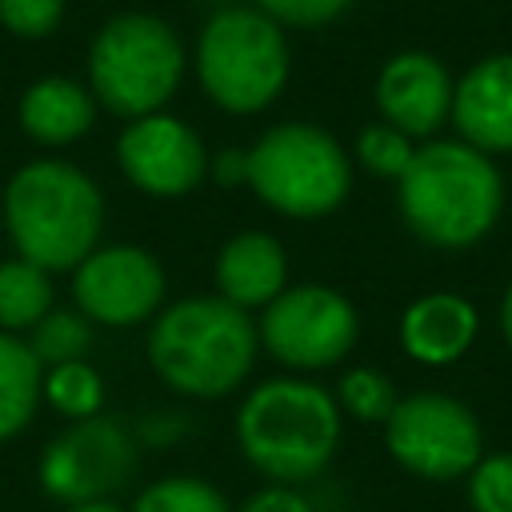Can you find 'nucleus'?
<instances>
[{"label":"nucleus","instance_id":"nucleus-11","mask_svg":"<svg viewBox=\"0 0 512 512\" xmlns=\"http://www.w3.org/2000/svg\"><path fill=\"white\" fill-rule=\"evenodd\" d=\"M164 264L140 244H100L72 268V300L92 324L132 328L164 308Z\"/></svg>","mask_w":512,"mask_h":512},{"label":"nucleus","instance_id":"nucleus-7","mask_svg":"<svg viewBox=\"0 0 512 512\" xmlns=\"http://www.w3.org/2000/svg\"><path fill=\"white\" fill-rule=\"evenodd\" d=\"M192 68L204 96L220 112L252 116L276 104L288 84V36L260 8H220L196 36Z\"/></svg>","mask_w":512,"mask_h":512},{"label":"nucleus","instance_id":"nucleus-28","mask_svg":"<svg viewBox=\"0 0 512 512\" xmlns=\"http://www.w3.org/2000/svg\"><path fill=\"white\" fill-rule=\"evenodd\" d=\"M236 512H316L312 500L304 492H296L292 484H268L260 492H252Z\"/></svg>","mask_w":512,"mask_h":512},{"label":"nucleus","instance_id":"nucleus-27","mask_svg":"<svg viewBox=\"0 0 512 512\" xmlns=\"http://www.w3.org/2000/svg\"><path fill=\"white\" fill-rule=\"evenodd\" d=\"M356 0H252L264 16H272L280 28H324L340 20Z\"/></svg>","mask_w":512,"mask_h":512},{"label":"nucleus","instance_id":"nucleus-26","mask_svg":"<svg viewBox=\"0 0 512 512\" xmlns=\"http://www.w3.org/2000/svg\"><path fill=\"white\" fill-rule=\"evenodd\" d=\"M68 0H0V28L20 40H44L64 24Z\"/></svg>","mask_w":512,"mask_h":512},{"label":"nucleus","instance_id":"nucleus-21","mask_svg":"<svg viewBox=\"0 0 512 512\" xmlns=\"http://www.w3.org/2000/svg\"><path fill=\"white\" fill-rule=\"evenodd\" d=\"M24 340L40 360V368L72 364V360H84L92 348V320L76 308H52Z\"/></svg>","mask_w":512,"mask_h":512},{"label":"nucleus","instance_id":"nucleus-4","mask_svg":"<svg viewBox=\"0 0 512 512\" xmlns=\"http://www.w3.org/2000/svg\"><path fill=\"white\" fill-rule=\"evenodd\" d=\"M340 404L308 376L260 380L236 408L240 456L272 484L320 476L340 448Z\"/></svg>","mask_w":512,"mask_h":512},{"label":"nucleus","instance_id":"nucleus-12","mask_svg":"<svg viewBox=\"0 0 512 512\" xmlns=\"http://www.w3.org/2000/svg\"><path fill=\"white\" fill-rule=\"evenodd\" d=\"M208 160L212 156L200 132L172 112H148L124 120L116 136V164L124 180L144 196L176 200L196 192L208 180Z\"/></svg>","mask_w":512,"mask_h":512},{"label":"nucleus","instance_id":"nucleus-24","mask_svg":"<svg viewBox=\"0 0 512 512\" xmlns=\"http://www.w3.org/2000/svg\"><path fill=\"white\" fill-rule=\"evenodd\" d=\"M412 156H416V140H408L400 128H392L384 120L360 128V136H356V164L380 180H400L408 172Z\"/></svg>","mask_w":512,"mask_h":512},{"label":"nucleus","instance_id":"nucleus-16","mask_svg":"<svg viewBox=\"0 0 512 512\" xmlns=\"http://www.w3.org/2000/svg\"><path fill=\"white\" fill-rule=\"evenodd\" d=\"M480 332V312L460 292H424L400 312V348L408 360L440 368L456 364Z\"/></svg>","mask_w":512,"mask_h":512},{"label":"nucleus","instance_id":"nucleus-19","mask_svg":"<svg viewBox=\"0 0 512 512\" xmlns=\"http://www.w3.org/2000/svg\"><path fill=\"white\" fill-rule=\"evenodd\" d=\"M56 308L52 272L24 256L0 260V332L28 336Z\"/></svg>","mask_w":512,"mask_h":512},{"label":"nucleus","instance_id":"nucleus-29","mask_svg":"<svg viewBox=\"0 0 512 512\" xmlns=\"http://www.w3.org/2000/svg\"><path fill=\"white\" fill-rule=\"evenodd\" d=\"M208 176L220 184H244V152H228L220 160H208Z\"/></svg>","mask_w":512,"mask_h":512},{"label":"nucleus","instance_id":"nucleus-14","mask_svg":"<svg viewBox=\"0 0 512 512\" xmlns=\"http://www.w3.org/2000/svg\"><path fill=\"white\" fill-rule=\"evenodd\" d=\"M452 124L484 156L512 152V52L484 56L456 80Z\"/></svg>","mask_w":512,"mask_h":512},{"label":"nucleus","instance_id":"nucleus-30","mask_svg":"<svg viewBox=\"0 0 512 512\" xmlns=\"http://www.w3.org/2000/svg\"><path fill=\"white\" fill-rule=\"evenodd\" d=\"M64 512H124L116 500H84V504H68Z\"/></svg>","mask_w":512,"mask_h":512},{"label":"nucleus","instance_id":"nucleus-6","mask_svg":"<svg viewBox=\"0 0 512 512\" xmlns=\"http://www.w3.org/2000/svg\"><path fill=\"white\" fill-rule=\"evenodd\" d=\"M244 184L256 200L288 220L332 216L352 192V156L308 120H280L244 148Z\"/></svg>","mask_w":512,"mask_h":512},{"label":"nucleus","instance_id":"nucleus-13","mask_svg":"<svg viewBox=\"0 0 512 512\" xmlns=\"http://www.w3.org/2000/svg\"><path fill=\"white\" fill-rule=\"evenodd\" d=\"M452 72L420 48H404L384 60L376 72V112L384 124L400 128L408 140H436V132L452 120Z\"/></svg>","mask_w":512,"mask_h":512},{"label":"nucleus","instance_id":"nucleus-2","mask_svg":"<svg viewBox=\"0 0 512 512\" xmlns=\"http://www.w3.org/2000/svg\"><path fill=\"white\" fill-rule=\"evenodd\" d=\"M408 232L432 248L460 252L480 244L504 208V180L480 148L464 140H424L396 180Z\"/></svg>","mask_w":512,"mask_h":512},{"label":"nucleus","instance_id":"nucleus-3","mask_svg":"<svg viewBox=\"0 0 512 512\" xmlns=\"http://www.w3.org/2000/svg\"><path fill=\"white\" fill-rule=\"evenodd\" d=\"M4 232L16 256L44 272H72L92 248H100L104 192L80 164L36 156L4 184Z\"/></svg>","mask_w":512,"mask_h":512},{"label":"nucleus","instance_id":"nucleus-31","mask_svg":"<svg viewBox=\"0 0 512 512\" xmlns=\"http://www.w3.org/2000/svg\"><path fill=\"white\" fill-rule=\"evenodd\" d=\"M500 332H504V340H508V348H512V284H508V292H504V300H500Z\"/></svg>","mask_w":512,"mask_h":512},{"label":"nucleus","instance_id":"nucleus-17","mask_svg":"<svg viewBox=\"0 0 512 512\" xmlns=\"http://www.w3.org/2000/svg\"><path fill=\"white\" fill-rule=\"evenodd\" d=\"M96 96L84 80L72 76H40L16 100L20 132L40 148H68L84 140L96 124Z\"/></svg>","mask_w":512,"mask_h":512},{"label":"nucleus","instance_id":"nucleus-23","mask_svg":"<svg viewBox=\"0 0 512 512\" xmlns=\"http://www.w3.org/2000/svg\"><path fill=\"white\" fill-rule=\"evenodd\" d=\"M336 404H340V412H348V416H356V420H364V424H384L388 416H392V408H396V388H392V380L384 376V372H376V368H368V364H360V368H348L344 376H340V384H336Z\"/></svg>","mask_w":512,"mask_h":512},{"label":"nucleus","instance_id":"nucleus-5","mask_svg":"<svg viewBox=\"0 0 512 512\" xmlns=\"http://www.w3.org/2000/svg\"><path fill=\"white\" fill-rule=\"evenodd\" d=\"M188 72V48L180 32L156 12L108 16L84 60V84L96 104L120 120L164 112Z\"/></svg>","mask_w":512,"mask_h":512},{"label":"nucleus","instance_id":"nucleus-25","mask_svg":"<svg viewBox=\"0 0 512 512\" xmlns=\"http://www.w3.org/2000/svg\"><path fill=\"white\" fill-rule=\"evenodd\" d=\"M464 480L472 512H512V452H484Z\"/></svg>","mask_w":512,"mask_h":512},{"label":"nucleus","instance_id":"nucleus-15","mask_svg":"<svg viewBox=\"0 0 512 512\" xmlns=\"http://www.w3.org/2000/svg\"><path fill=\"white\" fill-rule=\"evenodd\" d=\"M212 288L240 312L268 308L288 288V252L272 232L244 228L228 236L212 260Z\"/></svg>","mask_w":512,"mask_h":512},{"label":"nucleus","instance_id":"nucleus-10","mask_svg":"<svg viewBox=\"0 0 512 512\" xmlns=\"http://www.w3.org/2000/svg\"><path fill=\"white\" fill-rule=\"evenodd\" d=\"M136 440L116 416H88L72 420L60 436L48 440L40 452V488L56 504H84V500H112L136 472Z\"/></svg>","mask_w":512,"mask_h":512},{"label":"nucleus","instance_id":"nucleus-18","mask_svg":"<svg viewBox=\"0 0 512 512\" xmlns=\"http://www.w3.org/2000/svg\"><path fill=\"white\" fill-rule=\"evenodd\" d=\"M40 384H44V368L32 356L28 340L0 332V444L16 440L32 424L36 408L44 404Z\"/></svg>","mask_w":512,"mask_h":512},{"label":"nucleus","instance_id":"nucleus-20","mask_svg":"<svg viewBox=\"0 0 512 512\" xmlns=\"http://www.w3.org/2000/svg\"><path fill=\"white\" fill-rule=\"evenodd\" d=\"M40 400L64 420H88V416H100L104 408V380L88 360L56 364V368H44Z\"/></svg>","mask_w":512,"mask_h":512},{"label":"nucleus","instance_id":"nucleus-22","mask_svg":"<svg viewBox=\"0 0 512 512\" xmlns=\"http://www.w3.org/2000/svg\"><path fill=\"white\" fill-rule=\"evenodd\" d=\"M132 512H232V504L200 476H164L136 496Z\"/></svg>","mask_w":512,"mask_h":512},{"label":"nucleus","instance_id":"nucleus-8","mask_svg":"<svg viewBox=\"0 0 512 512\" xmlns=\"http://www.w3.org/2000/svg\"><path fill=\"white\" fill-rule=\"evenodd\" d=\"M260 348L292 368V376H308L320 368H336L360 336L356 304L328 284H288L256 320Z\"/></svg>","mask_w":512,"mask_h":512},{"label":"nucleus","instance_id":"nucleus-9","mask_svg":"<svg viewBox=\"0 0 512 512\" xmlns=\"http://www.w3.org/2000/svg\"><path fill=\"white\" fill-rule=\"evenodd\" d=\"M388 456L420 480H460L484 456V432L472 408L448 392L400 396L384 420Z\"/></svg>","mask_w":512,"mask_h":512},{"label":"nucleus","instance_id":"nucleus-1","mask_svg":"<svg viewBox=\"0 0 512 512\" xmlns=\"http://www.w3.org/2000/svg\"><path fill=\"white\" fill-rule=\"evenodd\" d=\"M148 364L180 396L220 400L256 368V320L216 292L180 296L152 316Z\"/></svg>","mask_w":512,"mask_h":512}]
</instances>
